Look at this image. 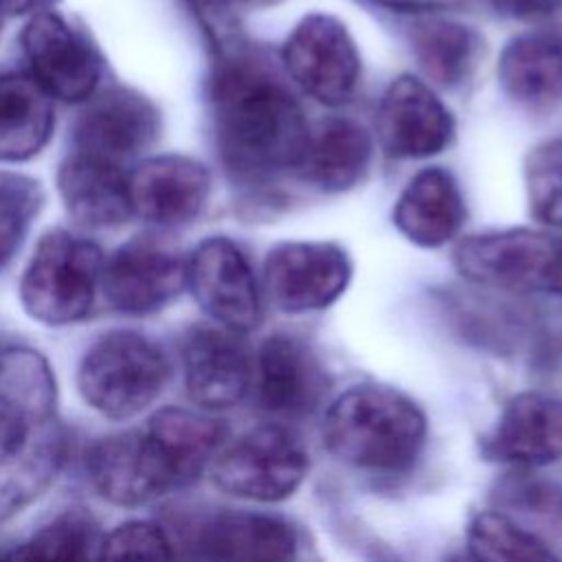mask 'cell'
<instances>
[{
  "mask_svg": "<svg viewBox=\"0 0 562 562\" xmlns=\"http://www.w3.org/2000/svg\"><path fill=\"white\" fill-rule=\"evenodd\" d=\"M209 79L217 151L239 180L299 169L310 125L281 77L255 53L222 44Z\"/></svg>",
  "mask_w": 562,
  "mask_h": 562,
  "instance_id": "cell-1",
  "label": "cell"
},
{
  "mask_svg": "<svg viewBox=\"0 0 562 562\" xmlns=\"http://www.w3.org/2000/svg\"><path fill=\"white\" fill-rule=\"evenodd\" d=\"M468 549L479 562H560L536 533L503 512H481L472 518Z\"/></svg>",
  "mask_w": 562,
  "mask_h": 562,
  "instance_id": "cell-28",
  "label": "cell"
},
{
  "mask_svg": "<svg viewBox=\"0 0 562 562\" xmlns=\"http://www.w3.org/2000/svg\"><path fill=\"white\" fill-rule=\"evenodd\" d=\"M448 562H479V560H474L470 553H465V555H454Z\"/></svg>",
  "mask_w": 562,
  "mask_h": 562,
  "instance_id": "cell-37",
  "label": "cell"
},
{
  "mask_svg": "<svg viewBox=\"0 0 562 562\" xmlns=\"http://www.w3.org/2000/svg\"><path fill=\"white\" fill-rule=\"evenodd\" d=\"M290 77L323 105L347 103L360 81V55L345 29L331 15L303 18L283 44Z\"/></svg>",
  "mask_w": 562,
  "mask_h": 562,
  "instance_id": "cell-9",
  "label": "cell"
},
{
  "mask_svg": "<svg viewBox=\"0 0 562 562\" xmlns=\"http://www.w3.org/2000/svg\"><path fill=\"white\" fill-rule=\"evenodd\" d=\"M465 202L454 176L441 167L417 171L393 209L397 231L422 248L448 244L463 226Z\"/></svg>",
  "mask_w": 562,
  "mask_h": 562,
  "instance_id": "cell-22",
  "label": "cell"
},
{
  "mask_svg": "<svg viewBox=\"0 0 562 562\" xmlns=\"http://www.w3.org/2000/svg\"><path fill=\"white\" fill-rule=\"evenodd\" d=\"M184 4L191 9L198 22L206 29L213 44L220 46L233 0H184Z\"/></svg>",
  "mask_w": 562,
  "mask_h": 562,
  "instance_id": "cell-33",
  "label": "cell"
},
{
  "mask_svg": "<svg viewBox=\"0 0 562 562\" xmlns=\"http://www.w3.org/2000/svg\"><path fill=\"white\" fill-rule=\"evenodd\" d=\"M99 562H178V549L162 525L127 520L103 533Z\"/></svg>",
  "mask_w": 562,
  "mask_h": 562,
  "instance_id": "cell-31",
  "label": "cell"
},
{
  "mask_svg": "<svg viewBox=\"0 0 562 562\" xmlns=\"http://www.w3.org/2000/svg\"><path fill=\"white\" fill-rule=\"evenodd\" d=\"M525 182L531 215L551 228H562V138L544 140L529 151Z\"/></svg>",
  "mask_w": 562,
  "mask_h": 562,
  "instance_id": "cell-30",
  "label": "cell"
},
{
  "mask_svg": "<svg viewBox=\"0 0 562 562\" xmlns=\"http://www.w3.org/2000/svg\"><path fill=\"white\" fill-rule=\"evenodd\" d=\"M127 173L97 156L72 151L57 171V191L70 217L86 228H114L130 215Z\"/></svg>",
  "mask_w": 562,
  "mask_h": 562,
  "instance_id": "cell-21",
  "label": "cell"
},
{
  "mask_svg": "<svg viewBox=\"0 0 562 562\" xmlns=\"http://www.w3.org/2000/svg\"><path fill=\"white\" fill-rule=\"evenodd\" d=\"M103 531L81 507L64 509L13 549H0V562H99Z\"/></svg>",
  "mask_w": 562,
  "mask_h": 562,
  "instance_id": "cell-27",
  "label": "cell"
},
{
  "mask_svg": "<svg viewBox=\"0 0 562 562\" xmlns=\"http://www.w3.org/2000/svg\"><path fill=\"white\" fill-rule=\"evenodd\" d=\"M184 386L200 408L237 406L252 386V362L237 334L224 327H193L182 345Z\"/></svg>",
  "mask_w": 562,
  "mask_h": 562,
  "instance_id": "cell-18",
  "label": "cell"
},
{
  "mask_svg": "<svg viewBox=\"0 0 562 562\" xmlns=\"http://www.w3.org/2000/svg\"><path fill=\"white\" fill-rule=\"evenodd\" d=\"M103 268L99 244L64 228L50 231L37 241L22 274L20 301L44 325H72L92 310Z\"/></svg>",
  "mask_w": 562,
  "mask_h": 562,
  "instance_id": "cell-5",
  "label": "cell"
},
{
  "mask_svg": "<svg viewBox=\"0 0 562 562\" xmlns=\"http://www.w3.org/2000/svg\"><path fill=\"white\" fill-rule=\"evenodd\" d=\"M66 457L68 432L48 360L22 345L0 349V522L37 501Z\"/></svg>",
  "mask_w": 562,
  "mask_h": 562,
  "instance_id": "cell-2",
  "label": "cell"
},
{
  "mask_svg": "<svg viewBox=\"0 0 562 562\" xmlns=\"http://www.w3.org/2000/svg\"><path fill=\"white\" fill-rule=\"evenodd\" d=\"M507 505L520 507L527 514L555 518L562 514V487L544 479H514L503 487Z\"/></svg>",
  "mask_w": 562,
  "mask_h": 562,
  "instance_id": "cell-32",
  "label": "cell"
},
{
  "mask_svg": "<svg viewBox=\"0 0 562 562\" xmlns=\"http://www.w3.org/2000/svg\"><path fill=\"white\" fill-rule=\"evenodd\" d=\"M0 24H2V11H0ZM2 29V26H0Z\"/></svg>",
  "mask_w": 562,
  "mask_h": 562,
  "instance_id": "cell-38",
  "label": "cell"
},
{
  "mask_svg": "<svg viewBox=\"0 0 562 562\" xmlns=\"http://www.w3.org/2000/svg\"><path fill=\"white\" fill-rule=\"evenodd\" d=\"M483 454L516 468H542L562 459V400L527 391L514 395L483 441Z\"/></svg>",
  "mask_w": 562,
  "mask_h": 562,
  "instance_id": "cell-20",
  "label": "cell"
},
{
  "mask_svg": "<svg viewBox=\"0 0 562 562\" xmlns=\"http://www.w3.org/2000/svg\"><path fill=\"white\" fill-rule=\"evenodd\" d=\"M103 292L123 314L162 310L187 285V259L156 235H138L114 250L103 268Z\"/></svg>",
  "mask_w": 562,
  "mask_h": 562,
  "instance_id": "cell-12",
  "label": "cell"
},
{
  "mask_svg": "<svg viewBox=\"0 0 562 562\" xmlns=\"http://www.w3.org/2000/svg\"><path fill=\"white\" fill-rule=\"evenodd\" d=\"M454 266L479 285L562 296V239L542 231L472 235L457 246Z\"/></svg>",
  "mask_w": 562,
  "mask_h": 562,
  "instance_id": "cell-7",
  "label": "cell"
},
{
  "mask_svg": "<svg viewBox=\"0 0 562 562\" xmlns=\"http://www.w3.org/2000/svg\"><path fill=\"white\" fill-rule=\"evenodd\" d=\"M42 204L44 191L37 180L0 169V268L20 250Z\"/></svg>",
  "mask_w": 562,
  "mask_h": 562,
  "instance_id": "cell-29",
  "label": "cell"
},
{
  "mask_svg": "<svg viewBox=\"0 0 562 562\" xmlns=\"http://www.w3.org/2000/svg\"><path fill=\"white\" fill-rule=\"evenodd\" d=\"M171 375L167 353L147 336L130 329L103 334L83 353L77 389L83 402L110 419L143 413Z\"/></svg>",
  "mask_w": 562,
  "mask_h": 562,
  "instance_id": "cell-4",
  "label": "cell"
},
{
  "mask_svg": "<svg viewBox=\"0 0 562 562\" xmlns=\"http://www.w3.org/2000/svg\"><path fill=\"white\" fill-rule=\"evenodd\" d=\"M498 13L518 18V20H536L553 13L562 0H492Z\"/></svg>",
  "mask_w": 562,
  "mask_h": 562,
  "instance_id": "cell-34",
  "label": "cell"
},
{
  "mask_svg": "<svg viewBox=\"0 0 562 562\" xmlns=\"http://www.w3.org/2000/svg\"><path fill=\"white\" fill-rule=\"evenodd\" d=\"M57 0H0V11L7 15H35L50 11Z\"/></svg>",
  "mask_w": 562,
  "mask_h": 562,
  "instance_id": "cell-36",
  "label": "cell"
},
{
  "mask_svg": "<svg viewBox=\"0 0 562 562\" xmlns=\"http://www.w3.org/2000/svg\"><path fill=\"white\" fill-rule=\"evenodd\" d=\"M259 406L277 417L310 415L327 393V375L299 338L274 334L263 340L252 367Z\"/></svg>",
  "mask_w": 562,
  "mask_h": 562,
  "instance_id": "cell-19",
  "label": "cell"
},
{
  "mask_svg": "<svg viewBox=\"0 0 562 562\" xmlns=\"http://www.w3.org/2000/svg\"><path fill=\"white\" fill-rule=\"evenodd\" d=\"M158 130V108L145 94L108 88L88 99L75 125V151L123 167L156 140Z\"/></svg>",
  "mask_w": 562,
  "mask_h": 562,
  "instance_id": "cell-15",
  "label": "cell"
},
{
  "mask_svg": "<svg viewBox=\"0 0 562 562\" xmlns=\"http://www.w3.org/2000/svg\"><path fill=\"white\" fill-rule=\"evenodd\" d=\"M187 285L200 307L224 329L246 334L261 325L257 279L241 248L226 237H209L187 259Z\"/></svg>",
  "mask_w": 562,
  "mask_h": 562,
  "instance_id": "cell-11",
  "label": "cell"
},
{
  "mask_svg": "<svg viewBox=\"0 0 562 562\" xmlns=\"http://www.w3.org/2000/svg\"><path fill=\"white\" fill-rule=\"evenodd\" d=\"M22 50L31 77L50 99L88 101L101 81L103 61L88 35L55 11L29 18L22 29Z\"/></svg>",
  "mask_w": 562,
  "mask_h": 562,
  "instance_id": "cell-8",
  "label": "cell"
},
{
  "mask_svg": "<svg viewBox=\"0 0 562 562\" xmlns=\"http://www.w3.org/2000/svg\"><path fill=\"white\" fill-rule=\"evenodd\" d=\"M209 191V169L180 154L145 158L127 173L132 215L160 228L193 222L204 209Z\"/></svg>",
  "mask_w": 562,
  "mask_h": 562,
  "instance_id": "cell-17",
  "label": "cell"
},
{
  "mask_svg": "<svg viewBox=\"0 0 562 562\" xmlns=\"http://www.w3.org/2000/svg\"><path fill=\"white\" fill-rule=\"evenodd\" d=\"M209 468L213 485L224 494L277 503L299 490L310 470V454L290 428L263 424L222 446Z\"/></svg>",
  "mask_w": 562,
  "mask_h": 562,
  "instance_id": "cell-6",
  "label": "cell"
},
{
  "mask_svg": "<svg viewBox=\"0 0 562 562\" xmlns=\"http://www.w3.org/2000/svg\"><path fill=\"white\" fill-rule=\"evenodd\" d=\"M351 279L347 252L331 241H283L263 263V283L272 303L288 312H314L331 305Z\"/></svg>",
  "mask_w": 562,
  "mask_h": 562,
  "instance_id": "cell-13",
  "label": "cell"
},
{
  "mask_svg": "<svg viewBox=\"0 0 562 562\" xmlns=\"http://www.w3.org/2000/svg\"><path fill=\"white\" fill-rule=\"evenodd\" d=\"M154 441L147 426L94 441L86 454V472L94 492L112 505L136 507L180 490Z\"/></svg>",
  "mask_w": 562,
  "mask_h": 562,
  "instance_id": "cell-10",
  "label": "cell"
},
{
  "mask_svg": "<svg viewBox=\"0 0 562 562\" xmlns=\"http://www.w3.org/2000/svg\"><path fill=\"white\" fill-rule=\"evenodd\" d=\"M189 549L193 562H294L301 536L285 518L224 509L198 522Z\"/></svg>",
  "mask_w": 562,
  "mask_h": 562,
  "instance_id": "cell-16",
  "label": "cell"
},
{
  "mask_svg": "<svg viewBox=\"0 0 562 562\" xmlns=\"http://www.w3.org/2000/svg\"><path fill=\"white\" fill-rule=\"evenodd\" d=\"M371 136L351 119L331 116L310 130L301 176L323 191L338 193L356 187L371 162Z\"/></svg>",
  "mask_w": 562,
  "mask_h": 562,
  "instance_id": "cell-24",
  "label": "cell"
},
{
  "mask_svg": "<svg viewBox=\"0 0 562 562\" xmlns=\"http://www.w3.org/2000/svg\"><path fill=\"white\" fill-rule=\"evenodd\" d=\"M55 125L53 101L26 72H0V162L37 156Z\"/></svg>",
  "mask_w": 562,
  "mask_h": 562,
  "instance_id": "cell-25",
  "label": "cell"
},
{
  "mask_svg": "<svg viewBox=\"0 0 562 562\" xmlns=\"http://www.w3.org/2000/svg\"><path fill=\"white\" fill-rule=\"evenodd\" d=\"M503 92L529 110H553L562 103V40L527 33L512 40L498 59Z\"/></svg>",
  "mask_w": 562,
  "mask_h": 562,
  "instance_id": "cell-23",
  "label": "cell"
},
{
  "mask_svg": "<svg viewBox=\"0 0 562 562\" xmlns=\"http://www.w3.org/2000/svg\"><path fill=\"white\" fill-rule=\"evenodd\" d=\"M371 2L393 11H439V9L459 7L468 0H371Z\"/></svg>",
  "mask_w": 562,
  "mask_h": 562,
  "instance_id": "cell-35",
  "label": "cell"
},
{
  "mask_svg": "<svg viewBox=\"0 0 562 562\" xmlns=\"http://www.w3.org/2000/svg\"><path fill=\"white\" fill-rule=\"evenodd\" d=\"M375 130L386 156L428 158L450 145L454 121L422 79L402 75L382 94Z\"/></svg>",
  "mask_w": 562,
  "mask_h": 562,
  "instance_id": "cell-14",
  "label": "cell"
},
{
  "mask_svg": "<svg viewBox=\"0 0 562 562\" xmlns=\"http://www.w3.org/2000/svg\"><path fill=\"white\" fill-rule=\"evenodd\" d=\"M411 42L426 77L443 88L461 86L476 68L483 50L474 29L441 18L417 22Z\"/></svg>",
  "mask_w": 562,
  "mask_h": 562,
  "instance_id": "cell-26",
  "label": "cell"
},
{
  "mask_svg": "<svg viewBox=\"0 0 562 562\" xmlns=\"http://www.w3.org/2000/svg\"><path fill=\"white\" fill-rule=\"evenodd\" d=\"M426 435L422 408L408 395L380 384L347 389L323 422L329 454L367 472H406L419 459Z\"/></svg>",
  "mask_w": 562,
  "mask_h": 562,
  "instance_id": "cell-3",
  "label": "cell"
}]
</instances>
